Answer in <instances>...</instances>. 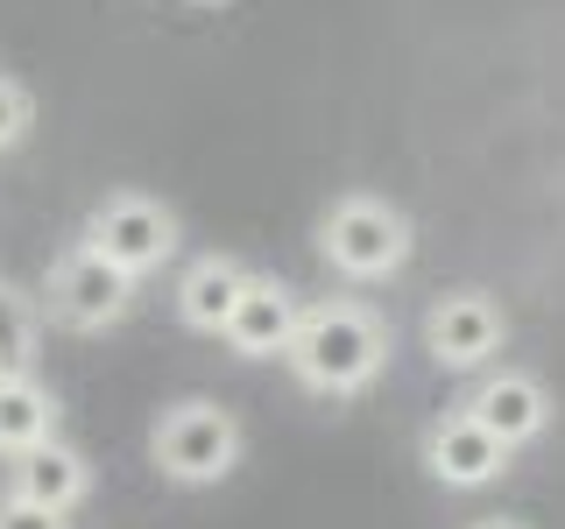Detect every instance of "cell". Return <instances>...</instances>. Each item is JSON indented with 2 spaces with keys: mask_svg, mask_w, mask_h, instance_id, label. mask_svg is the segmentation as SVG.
<instances>
[{
  "mask_svg": "<svg viewBox=\"0 0 565 529\" xmlns=\"http://www.w3.org/2000/svg\"><path fill=\"white\" fill-rule=\"evenodd\" d=\"M282 360L311 396H361L388 360V325L367 304H318L297 317Z\"/></svg>",
  "mask_w": 565,
  "mask_h": 529,
  "instance_id": "obj_1",
  "label": "cell"
},
{
  "mask_svg": "<svg viewBox=\"0 0 565 529\" xmlns=\"http://www.w3.org/2000/svg\"><path fill=\"white\" fill-rule=\"evenodd\" d=\"M149 452H156V466H163V481L212 487V481H226V473L241 466V423H234V410L191 396V402H170L163 410Z\"/></svg>",
  "mask_w": 565,
  "mask_h": 529,
  "instance_id": "obj_2",
  "label": "cell"
},
{
  "mask_svg": "<svg viewBox=\"0 0 565 529\" xmlns=\"http://www.w3.org/2000/svg\"><path fill=\"white\" fill-rule=\"evenodd\" d=\"M318 247L326 261L353 282H375V276H396L411 261V219L382 198H340L318 226Z\"/></svg>",
  "mask_w": 565,
  "mask_h": 529,
  "instance_id": "obj_3",
  "label": "cell"
},
{
  "mask_svg": "<svg viewBox=\"0 0 565 529\" xmlns=\"http://www.w3.org/2000/svg\"><path fill=\"white\" fill-rule=\"evenodd\" d=\"M43 304H50V317H57L64 332H106V325H120V317H128V304H135V276L114 269L99 247L78 240V247L57 261V269H50Z\"/></svg>",
  "mask_w": 565,
  "mask_h": 529,
  "instance_id": "obj_4",
  "label": "cell"
},
{
  "mask_svg": "<svg viewBox=\"0 0 565 529\" xmlns=\"http://www.w3.org/2000/svg\"><path fill=\"white\" fill-rule=\"evenodd\" d=\"M85 247H99L114 269H128L141 282L149 269H163L177 255V212L141 198V191H114V198L85 219Z\"/></svg>",
  "mask_w": 565,
  "mask_h": 529,
  "instance_id": "obj_5",
  "label": "cell"
},
{
  "mask_svg": "<svg viewBox=\"0 0 565 529\" xmlns=\"http://www.w3.org/2000/svg\"><path fill=\"white\" fill-rule=\"evenodd\" d=\"M297 317H305V304H297L290 282H276V276H247V290L234 296V311H226L220 339L234 346L241 360H276V353L290 346Z\"/></svg>",
  "mask_w": 565,
  "mask_h": 529,
  "instance_id": "obj_6",
  "label": "cell"
},
{
  "mask_svg": "<svg viewBox=\"0 0 565 529\" xmlns=\"http://www.w3.org/2000/svg\"><path fill=\"white\" fill-rule=\"evenodd\" d=\"M502 304L494 296H446V304H431L424 317V346H431L438 367H481L494 346H502Z\"/></svg>",
  "mask_w": 565,
  "mask_h": 529,
  "instance_id": "obj_7",
  "label": "cell"
},
{
  "mask_svg": "<svg viewBox=\"0 0 565 529\" xmlns=\"http://www.w3.org/2000/svg\"><path fill=\"white\" fill-rule=\"evenodd\" d=\"M424 466L438 473L446 487H488L494 473L509 466V445L488 431V423H473L467 410L431 423V438H424Z\"/></svg>",
  "mask_w": 565,
  "mask_h": 529,
  "instance_id": "obj_8",
  "label": "cell"
},
{
  "mask_svg": "<svg viewBox=\"0 0 565 529\" xmlns=\"http://www.w3.org/2000/svg\"><path fill=\"white\" fill-rule=\"evenodd\" d=\"M467 417H473V423H488L502 445H523V438H537V431H544V417H552V396H544V381H537V375H488L481 388H473Z\"/></svg>",
  "mask_w": 565,
  "mask_h": 529,
  "instance_id": "obj_9",
  "label": "cell"
},
{
  "mask_svg": "<svg viewBox=\"0 0 565 529\" xmlns=\"http://www.w3.org/2000/svg\"><path fill=\"white\" fill-rule=\"evenodd\" d=\"M85 487H93L85 458L71 452V445H57V438L14 452V494H29V501H43V508H78Z\"/></svg>",
  "mask_w": 565,
  "mask_h": 529,
  "instance_id": "obj_10",
  "label": "cell"
},
{
  "mask_svg": "<svg viewBox=\"0 0 565 529\" xmlns=\"http://www.w3.org/2000/svg\"><path fill=\"white\" fill-rule=\"evenodd\" d=\"M43 438H57V396L29 381V367H14V375H0V452L14 458Z\"/></svg>",
  "mask_w": 565,
  "mask_h": 529,
  "instance_id": "obj_11",
  "label": "cell"
},
{
  "mask_svg": "<svg viewBox=\"0 0 565 529\" xmlns=\"http://www.w3.org/2000/svg\"><path fill=\"white\" fill-rule=\"evenodd\" d=\"M241 290H247V269H241V261L205 255V261H191V269H184V282H177V311H184L191 332H220Z\"/></svg>",
  "mask_w": 565,
  "mask_h": 529,
  "instance_id": "obj_12",
  "label": "cell"
},
{
  "mask_svg": "<svg viewBox=\"0 0 565 529\" xmlns=\"http://www.w3.org/2000/svg\"><path fill=\"white\" fill-rule=\"evenodd\" d=\"M35 360V311H29V296L22 290H8L0 282V367H29Z\"/></svg>",
  "mask_w": 565,
  "mask_h": 529,
  "instance_id": "obj_13",
  "label": "cell"
},
{
  "mask_svg": "<svg viewBox=\"0 0 565 529\" xmlns=\"http://www.w3.org/2000/svg\"><path fill=\"white\" fill-rule=\"evenodd\" d=\"M0 529H71L64 522V508H43V501H29V494H0Z\"/></svg>",
  "mask_w": 565,
  "mask_h": 529,
  "instance_id": "obj_14",
  "label": "cell"
},
{
  "mask_svg": "<svg viewBox=\"0 0 565 529\" xmlns=\"http://www.w3.org/2000/svg\"><path fill=\"white\" fill-rule=\"evenodd\" d=\"M29 120H35V106H29V93L14 78H0V155L14 149V141L29 134Z\"/></svg>",
  "mask_w": 565,
  "mask_h": 529,
  "instance_id": "obj_15",
  "label": "cell"
},
{
  "mask_svg": "<svg viewBox=\"0 0 565 529\" xmlns=\"http://www.w3.org/2000/svg\"><path fill=\"white\" fill-rule=\"evenodd\" d=\"M481 529H516V522H481Z\"/></svg>",
  "mask_w": 565,
  "mask_h": 529,
  "instance_id": "obj_16",
  "label": "cell"
},
{
  "mask_svg": "<svg viewBox=\"0 0 565 529\" xmlns=\"http://www.w3.org/2000/svg\"><path fill=\"white\" fill-rule=\"evenodd\" d=\"M199 8H220V0H199Z\"/></svg>",
  "mask_w": 565,
  "mask_h": 529,
  "instance_id": "obj_17",
  "label": "cell"
},
{
  "mask_svg": "<svg viewBox=\"0 0 565 529\" xmlns=\"http://www.w3.org/2000/svg\"><path fill=\"white\" fill-rule=\"evenodd\" d=\"M0 375H8V367H0Z\"/></svg>",
  "mask_w": 565,
  "mask_h": 529,
  "instance_id": "obj_18",
  "label": "cell"
}]
</instances>
